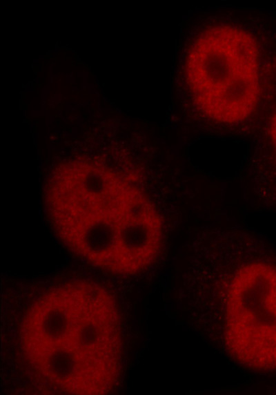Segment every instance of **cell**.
I'll return each mask as SVG.
<instances>
[{"instance_id": "obj_2", "label": "cell", "mask_w": 276, "mask_h": 395, "mask_svg": "<svg viewBox=\"0 0 276 395\" xmlns=\"http://www.w3.org/2000/svg\"><path fill=\"white\" fill-rule=\"evenodd\" d=\"M187 77L197 104L222 122L242 120L258 96L257 52L244 30L220 26L199 37L187 60Z\"/></svg>"}, {"instance_id": "obj_4", "label": "cell", "mask_w": 276, "mask_h": 395, "mask_svg": "<svg viewBox=\"0 0 276 395\" xmlns=\"http://www.w3.org/2000/svg\"><path fill=\"white\" fill-rule=\"evenodd\" d=\"M270 135L273 142L276 148V113L275 114L270 126Z\"/></svg>"}, {"instance_id": "obj_3", "label": "cell", "mask_w": 276, "mask_h": 395, "mask_svg": "<svg viewBox=\"0 0 276 395\" xmlns=\"http://www.w3.org/2000/svg\"><path fill=\"white\" fill-rule=\"evenodd\" d=\"M228 347L255 369L276 367V269L253 263L235 275L226 303Z\"/></svg>"}, {"instance_id": "obj_1", "label": "cell", "mask_w": 276, "mask_h": 395, "mask_svg": "<svg viewBox=\"0 0 276 395\" xmlns=\"http://www.w3.org/2000/svg\"><path fill=\"white\" fill-rule=\"evenodd\" d=\"M26 351L59 390L103 394L114 383L119 325L110 297L95 286H63L48 292L26 318Z\"/></svg>"}]
</instances>
